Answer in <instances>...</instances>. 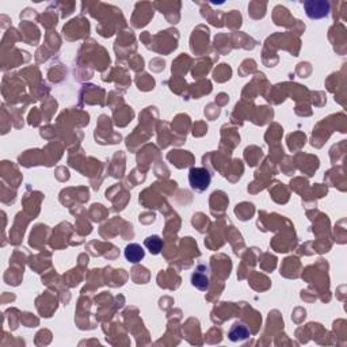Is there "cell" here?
Returning a JSON list of instances; mask_svg holds the SVG:
<instances>
[{"label":"cell","instance_id":"7a4b0ae2","mask_svg":"<svg viewBox=\"0 0 347 347\" xmlns=\"http://www.w3.org/2000/svg\"><path fill=\"white\" fill-rule=\"evenodd\" d=\"M304 7L307 10V15L311 19H320L330 14V3L324 0H311L305 2Z\"/></svg>","mask_w":347,"mask_h":347},{"label":"cell","instance_id":"8992f818","mask_svg":"<svg viewBox=\"0 0 347 347\" xmlns=\"http://www.w3.org/2000/svg\"><path fill=\"white\" fill-rule=\"evenodd\" d=\"M191 282L194 285L195 288H198L199 290H206L209 288V278H207V274L202 273L201 270L195 271L191 277Z\"/></svg>","mask_w":347,"mask_h":347},{"label":"cell","instance_id":"5b68a950","mask_svg":"<svg viewBox=\"0 0 347 347\" xmlns=\"http://www.w3.org/2000/svg\"><path fill=\"white\" fill-rule=\"evenodd\" d=\"M144 246L147 247V250H149V252L153 253V255H157V253L161 252L163 240L157 235H152V236H148V238L145 239Z\"/></svg>","mask_w":347,"mask_h":347},{"label":"cell","instance_id":"6da1fadb","mask_svg":"<svg viewBox=\"0 0 347 347\" xmlns=\"http://www.w3.org/2000/svg\"><path fill=\"white\" fill-rule=\"evenodd\" d=\"M189 182L193 190L202 193L211 186L212 174L205 167H193L189 172Z\"/></svg>","mask_w":347,"mask_h":347},{"label":"cell","instance_id":"277c9868","mask_svg":"<svg viewBox=\"0 0 347 347\" xmlns=\"http://www.w3.org/2000/svg\"><path fill=\"white\" fill-rule=\"evenodd\" d=\"M125 258L126 261L130 262V263H138L144 259L145 251L143 250V247L137 243H132V244H128L125 248Z\"/></svg>","mask_w":347,"mask_h":347},{"label":"cell","instance_id":"3957f363","mask_svg":"<svg viewBox=\"0 0 347 347\" xmlns=\"http://www.w3.org/2000/svg\"><path fill=\"white\" fill-rule=\"evenodd\" d=\"M251 335L250 330L247 328V326H244L243 323H235L230 330L228 331V338H229L232 342H240V340L248 339Z\"/></svg>","mask_w":347,"mask_h":347}]
</instances>
